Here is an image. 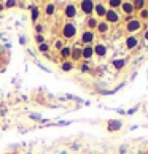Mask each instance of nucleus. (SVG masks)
<instances>
[{"label":"nucleus","instance_id":"obj_16","mask_svg":"<svg viewBox=\"0 0 148 154\" xmlns=\"http://www.w3.org/2000/svg\"><path fill=\"white\" fill-rule=\"evenodd\" d=\"M60 68H62L64 72H70V70L73 68V62L72 61H64L62 65H60Z\"/></svg>","mask_w":148,"mask_h":154},{"label":"nucleus","instance_id":"obj_11","mask_svg":"<svg viewBox=\"0 0 148 154\" xmlns=\"http://www.w3.org/2000/svg\"><path fill=\"white\" fill-rule=\"evenodd\" d=\"M126 46H127V49H134L135 46H139V38H137L135 35H127Z\"/></svg>","mask_w":148,"mask_h":154},{"label":"nucleus","instance_id":"obj_5","mask_svg":"<svg viewBox=\"0 0 148 154\" xmlns=\"http://www.w3.org/2000/svg\"><path fill=\"white\" fill-rule=\"evenodd\" d=\"M76 15H78V8H76V5H73V3L65 5V8H64V18L65 19H75Z\"/></svg>","mask_w":148,"mask_h":154},{"label":"nucleus","instance_id":"obj_6","mask_svg":"<svg viewBox=\"0 0 148 154\" xmlns=\"http://www.w3.org/2000/svg\"><path fill=\"white\" fill-rule=\"evenodd\" d=\"M94 56V46L92 45H86L81 48V59L85 62H89Z\"/></svg>","mask_w":148,"mask_h":154},{"label":"nucleus","instance_id":"obj_15","mask_svg":"<svg viewBox=\"0 0 148 154\" xmlns=\"http://www.w3.org/2000/svg\"><path fill=\"white\" fill-rule=\"evenodd\" d=\"M97 24H99V21H97V18H92V16H89L88 21H86V26H88V30H92V29L97 27Z\"/></svg>","mask_w":148,"mask_h":154},{"label":"nucleus","instance_id":"obj_1","mask_svg":"<svg viewBox=\"0 0 148 154\" xmlns=\"http://www.w3.org/2000/svg\"><path fill=\"white\" fill-rule=\"evenodd\" d=\"M75 35H76V26L73 24L72 21L64 22V26H62V37H64V40H70V38H73Z\"/></svg>","mask_w":148,"mask_h":154},{"label":"nucleus","instance_id":"obj_22","mask_svg":"<svg viewBox=\"0 0 148 154\" xmlns=\"http://www.w3.org/2000/svg\"><path fill=\"white\" fill-rule=\"evenodd\" d=\"M38 51L40 52H48L49 51V45L48 43H42V45H38Z\"/></svg>","mask_w":148,"mask_h":154},{"label":"nucleus","instance_id":"obj_10","mask_svg":"<svg viewBox=\"0 0 148 154\" xmlns=\"http://www.w3.org/2000/svg\"><path fill=\"white\" fill-rule=\"evenodd\" d=\"M94 54L99 56V57H104V56L107 54V46L104 45V43H97V45H94Z\"/></svg>","mask_w":148,"mask_h":154},{"label":"nucleus","instance_id":"obj_12","mask_svg":"<svg viewBox=\"0 0 148 154\" xmlns=\"http://www.w3.org/2000/svg\"><path fill=\"white\" fill-rule=\"evenodd\" d=\"M97 32L102 33V35H107V33L110 32V24H107L105 21H99V24H97Z\"/></svg>","mask_w":148,"mask_h":154},{"label":"nucleus","instance_id":"obj_31","mask_svg":"<svg viewBox=\"0 0 148 154\" xmlns=\"http://www.w3.org/2000/svg\"><path fill=\"white\" fill-rule=\"evenodd\" d=\"M145 40H148V30L145 32Z\"/></svg>","mask_w":148,"mask_h":154},{"label":"nucleus","instance_id":"obj_17","mask_svg":"<svg viewBox=\"0 0 148 154\" xmlns=\"http://www.w3.org/2000/svg\"><path fill=\"white\" fill-rule=\"evenodd\" d=\"M121 126H123V124H121L120 121H110V124H108V130H118V129H121Z\"/></svg>","mask_w":148,"mask_h":154},{"label":"nucleus","instance_id":"obj_26","mask_svg":"<svg viewBox=\"0 0 148 154\" xmlns=\"http://www.w3.org/2000/svg\"><path fill=\"white\" fill-rule=\"evenodd\" d=\"M35 41L38 43V45H42V43H45V37H43L42 33H37V35H35Z\"/></svg>","mask_w":148,"mask_h":154},{"label":"nucleus","instance_id":"obj_13","mask_svg":"<svg viewBox=\"0 0 148 154\" xmlns=\"http://www.w3.org/2000/svg\"><path fill=\"white\" fill-rule=\"evenodd\" d=\"M70 59H72V61H80V59H81V48H80V46H73L72 48V54H70Z\"/></svg>","mask_w":148,"mask_h":154},{"label":"nucleus","instance_id":"obj_28","mask_svg":"<svg viewBox=\"0 0 148 154\" xmlns=\"http://www.w3.org/2000/svg\"><path fill=\"white\" fill-rule=\"evenodd\" d=\"M3 5H5V6H16V2H15V0H13V2L10 0V2H5Z\"/></svg>","mask_w":148,"mask_h":154},{"label":"nucleus","instance_id":"obj_3","mask_svg":"<svg viewBox=\"0 0 148 154\" xmlns=\"http://www.w3.org/2000/svg\"><path fill=\"white\" fill-rule=\"evenodd\" d=\"M94 5L96 3L91 0H83L78 3V10H81V13H85L86 16H91V13H94Z\"/></svg>","mask_w":148,"mask_h":154},{"label":"nucleus","instance_id":"obj_4","mask_svg":"<svg viewBox=\"0 0 148 154\" xmlns=\"http://www.w3.org/2000/svg\"><path fill=\"white\" fill-rule=\"evenodd\" d=\"M120 21H121L120 13L116 11V10L108 8V11H107V15H105V22L107 24H118Z\"/></svg>","mask_w":148,"mask_h":154},{"label":"nucleus","instance_id":"obj_7","mask_svg":"<svg viewBox=\"0 0 148 154\" xmlns=\"http://www.w3.org/2000/svg\"><path fill=\"white\" fill-rule=\"evenodd\" d=\"M94 38H96V35H94L92 30H85V32H81V43H83L85 46H86V45H92Z\"/></svg>","mask_w":148,"mask_h":154},{"label":"nucleus","instance_id":"obj_2","mask_svg":"<svg viewBox=\"0 0 148 154\" xmlns=\"http://www.w3.org/2000/svg\"><path fill=\"white\" fill-rule=\"evenodd\" d=\"M142 29V21L139 18H131L126 24V30L129 33H134V32H139Z\"/></svg>","mask_w":148,"mask_h":154},{"label":"nucleus","instance_id":"obj_30","mask_svg":"<svg viewBox=\"0 0 148 154\" xmlns=\"http://www.w3.org/2000/svg\"><path fill=\"white\" fill-rule=\"evenodd\" d=\"M3 8H5V5H3V3H0V11H2Z\"/></svg>","mask_w":148,"mask_h":154},{"label":"nucleus","instance_id":"obj_21","mask_svg":"<svg viewBox=\"0 0 148 154\" xmlns=\"http://www.w3.org/2000/svg\"><path fill=\"white\" fill-rule=\"evenodd\" d=\"M30 10H32V21H37V18L40 15V10L37 6H30Z\"/></svg>","mask_w":148,"mask_h":154},{"label":"nucleus","instance_id":"obj_14","mask_svg":"<svg viewBox=\"0 0 148 154\" xmlns=\"http://www.w3.org/2000/svg\"><path fill=\"white\" fill-rule=\"evenodd\" d=\"M59 52H60V57H62V59H70V54H72V46H64Z\"/></svg>","mask_w":148,"mask_h":154},{"label":"nucleus","instance_id":"obj_25","mask_svg":"<svg viewBox=\"0 0 148 154\" xmlns=\"http://www.w3.org/2000/svg\"><path fill=\"white\" fill-rule=\"evenodd\" d=\"M64 46H65V45H64V40H58V41L54 43V48L58 49V51H60V49H62Z\"/></svg>","mask_w":148,"mask_h":154},{"label":"nucleus","instance_id":"obj_9","mask_svg":"<svg viewBox=\"0 0 148 154\" xmlns=\"http://www.w3.org/2000/svg\"><path fill=\"white\" fill-rule=\"evenodd\" d=\"M121 11L124 13V15H127L131 18V15H132L134 11H135V10H134V5H132V2H123L121 3Z\"/></svg>","mask_w":148,"mask_h":154},{"label":"nucleus","instance_id":"obj_23","mask_svg":"<svg viewBox=\"0 0 148 154\" xmlns=\"http://www.w3.org/2000/svg\"><path fill=\"white\" fill-rule=\"evenodd\" d=\"M54 11H56V5H54V3H49V5H46V15H53Z\"/></svg>","mask_w":148,"mask_h":154},{"label":"nucleus","instance_id":"obj_29","mask_svg":"<svg viewBox=\"0 0 148 154\" xmlns=\"http://www.w3.org/2000/svg\"><path fill=\"white\" fill-rule=\"evenodd\" d=\"M35 29H37V32H38V33L42 32V26H40V24H37V26H35Z\"/></svg>","mask_w":148,"mask_h":154},{"label":"nucleus","instance_id":"obj_24","mask_svg":"<svg viewBox=\"0 0 148 154\" xmlns=\"http://www.w3.org/2000/svg\"><path fill=\"white\" fill-rule=\"evenodd\" d=\"M139 19H143V21H147V19H148V10L147 8L140 10V18Z\"/></svg>","mask_w":148,"mask_h":154},{"label":"nucleus","instance_id":"obj_27","mask_svg":"<svg viewBox=\"0 0 148 154\" xmlns=\"http://www.w3.org/2000/svg\"><path fill=\"white\" fill-rule=\"evenodd\" d=\"M81 72H83V73H88V72H91V67L88 65V62H85V64L81 65Z\"/></svg>","mask_w":148,"mask_h":154},{"label":"nucleus","instance_id":"obj_18","mask_svg":"<svg viewBox=\"0 0 148 154\" xmlns=\"http://www.w3.org/2000/svg\"><path fill=\"white\" fill-rule=\"evenodd\" d=\"M124 64H126L124 59H115V61H113V67H115V68H118V70H121L124 67Z\"/></svg>","mask_w":148,"mask_h":154},{"label":"nucleus","instance_id":"obj_19","mask_svg":"<svg viewBox=\"0 0 148 154\" xmlns=\"http://www.w3.org/2000/svg\"><path fill=\"white\" fill-rule=\"evenodd\" d=\"M132 5H134V10H143V6L147 5V2H143V0H137V2H132Z\"/></svg>","mask_w":148,"mask_h":154},{"label":"nucleus","instance_id":"obj_20","mask_svg":"<svg viewBox=\"0 0 148 154\" xmlns=\"http://www.w3.org/2000/svg\"><path fill=\"white\" fill-rule=\"evenodd\" d=\"M121 0H110L108 2V6H112V10H116V8H120L121 6Z\"/></svg>","mask_w":148,"mask_h":154},{"label":"nucleus","instance_id":"obj_32","mask_svg":"<svg viewBox=\"0 0 148 154\" xmlns=\"http://www.w3.org/2000/svg\"><path fill=\"white\" fill-rule=\"evenodd\" d=\"M147 10H148V2H147Z\"/></svg>","mask_w":148,"mask_h":154},{"label":"nucleus","instance_id":"obj_8","mask_svg":"<svg viewBox=\"0 0 148 154\" xmlns=\"http://www.w3.org/2000/svg\"><path fill=\"white\" fill-rule=\"evenodd\" d=\"M107 11H108V8H107L105 3H97V5H94V13H96L99 18H105Z\"/></svg>","mask_w":148,"mask_h":154}]
</instances>
